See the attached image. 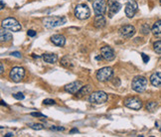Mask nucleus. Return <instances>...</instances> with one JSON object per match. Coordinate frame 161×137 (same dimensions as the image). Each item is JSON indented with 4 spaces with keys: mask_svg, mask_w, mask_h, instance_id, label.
<instances>
[{
    "mask_svg": "<svg viewBox=\"0 0 161 137\" xmlns=\"http://www.w3.org/2000/svg\"><path fill=\"white\" fill-rule=\"evenodd\" d=\"M66 18L59 17V16H50L43 19V24L46 28H55L61 25H64L66 23Z\"/></svg>",
    "mask_w": 161,
    "mask_h": 137,
    "instance_id": "1",
    "label": "nucleus"
},
{
    "mask_svg": "<svg viewBox=\"0 0 161 137\" xmlns=\"http://www.w3.org/2000/svg\"><path fill=\"white\" fill-rule=\"evenodd\" d=\"M1 26H2V28L9 30V31H11V32H19L22 30L21 24L19 23L15 18H11V17L2 20Z\"/></svg>",
    "mask_w": 161,
    "mask_h": 137,
    "instance_id": "2",
    "label": "nucleus"
},
{
    "mask_svg": "<svg viewBox=\"0 0 161 137\" xmlns=\"http://www.w3.org/2000/svg\"><path fill=\"white\" fill-rule=\"evenodd\" d=\"M147 79L143 76H137L132 79L131 87L136 92H143L147 87Z\"/></svg>",
    "mask_w": 161,
    "mask_h": 137,
    "instance_id": "3",
    "label": "nucleus"
},
{
    "mask_svg": "<svg viewBox=\"0 0 161 137\" xmlns=\"http://www.w3.org/2000/svg\"><path fill=\"white\" fill-rule=\"evenodd\" d=\"M108 94L103 90H97V92H92L89 97V101L94 105H103L108 101Z\"/></svg>",
    "mask_w": 161,
    "mask_h": 137,
    "instance_id": "4",
    "label": "nucleus"
},
{
    "mask_svg": "<svg viewBox=\"0 0 161 137\" xmlns=\"http://www.w3.org/2000/svg\"><path fill=\"white\" fill-rule=\"evenodd\" d=\"M75 16L80 20H86L91 16V10L87 4H79L75 8Z\"/></svg>",
    "mask_w": 161,
    "mask_h": 137,
    "instance_id": "5",
    "label": "nucleus"
},
{
    "mask_svg": "<svg viewBox=\"0 0 161 137\" xmlns=\"http://www.w3.org/2000/svg\"><path fill=\"white\" fill-rule=\"evenodd\" d=\"M113 78V70L110 67H105L97 71V79L100 81H108Z\"/></svg>",
    "mask_w": 161,
    "mask_h": 137,
    "instance_id": "6",
    "label": "nucleus"
},
{
    "mask_svg": "<svg viewBox=\"0 0 161 137\" xmlns=\"http://www.w3.org/2000/svg\"><path fill=\"white\" fill-rule=\"evenodd\" d=\"M9 76L13 81L19 83V81H22L24 76H25V70L21 67H14L10 71Z\"/></svg>",
    "mask_w": 161,
    "mask_h": 137,
    "instance_id": "7",
    "label": "nucleus"
},
{
    "mask_svg": "<svg viewBox=\"0 0 161 137\" xmlns=\"http://www.w3.org/2000/svg\"><path fill=\"white\" fill-rule=\"evenodd\" d=\"M124 105L126 107L130 108V109H134V110H139L141 107H142V102L139 100L138 97H127L126 100H124L123 101Z\"/></svg>",
    "mask_w": 161,
    "mask_h": 137,
    "instance_id": "8",
    "label": "nucleus"
},
{
    "mask_svg": "<svg viewBox=\"0 0 161 137\" xmlns=\"http://www.w3.org/2000/svg\"><path fill=\"white\" fill-rule=\"evenodd\" d=\"M137 10H138V5L136 3V1H134V0H128L126 4H125V8H124L125 15H126L128 18H132L134 17Z\"/></svg>",
    "mask_w": 161,
    "mask_h": 137,
    "instance_id": "9",
    "label": "nucleus"
},
{
    "mask_svg": "<svg viewBox=\"0 0 161 137\" xmlns=\"http://www.w3.org/2000/svg\"><path fill=\"white\" fill-rule=\"evenodd\" d=\"M92 8L95 15H103L106 12L105 0H95L92 3Z\"/></svg>",
    "mask_w": 161,
    "mask_h": 137,
    "instance_id": "10",
    "label": "nucleus"
},
{
    "mask_svg": "<svg viewBox=\"0 0 161 137\" xmlns=\"http://www.w3.org/2000/svg\"><path fill=\"white\" fill-rule=\"evenodd\" d=\"M82 87H83V83L80 81H76L67 84V86L65 87V90L71 94H77Z\"/></svg>",
    "mask_w": 161,
    "mask_h": 137,
    "instance_id": "11",
    "label": "nucleus"
},
{
    "mask_svg": "<svg viewBox=\"0 0 161 137\" xmlns=\"http://www.w3.org/2000/svg\"><path fill=\"white\" fill-rule=\"evenodd\" d=\"M121 9V4L117 0H108V16L113 18L119 10Z\"/></svg>",
    "mask_w": 161,
    "mask_h": 137,
    "instance_id": "12",
    "label": "nucleus"
},
{
    "mask_svg": "<svg viewBox=\"0 0 161 137\" xmlns=\"http://www.w3.org/2000/svg\"><path fill=\"white\" fill-rule=\"evenodd\" d=\"M100 54H102L103 58L108 62L113 61L114 58H116V54H114L113 49L108 47V46H105V47H103L100 49Z\"/></svg>",
    "mask_w": 161,
    "mask_h": 137,
    "instance_id": "13",
    "label": "nucleus"
},
{
    "mask_svg": "<svg viewBox=\"0 0 161 137\" xmlns=\"http://www.w3.org/2000/svg\"><path fill=\"white\" fill-rule=\"evenodd\" d=\"M119 34L123 38H131L135 34V28L132 25H124L119 29Z\"/></svg>",
    "mask_w": 161,
    "mask_h": 137,
    "instance_id": "14",
    "label": "nucleus"
},
{
    "mask_svg": "<svg viewBox=\"0 0 161 137\" xmlns=\"http://www.w3.org/2000/svg\"><path fill=\"white\" fill-rule=\"evenodd\" d=\"M51 41L57 47H63V46H65V44H66V38L63 36V35H59V34L53 35V36L51 37Z\"/></svg>",
    "mask_w": 161,
    "mask_h": 137,
    "instance_id": "15",
    "label": "nucleus"
},
{
    "mask_svg": "<svg viewBox=\"0 0 161 137\" xmlns=\"http://www.w3.org/2000/svg\"><path fill=\"white\" fill-rule=\"evenodd\" d=\"M150 83L153 87H161V72L153 73L150 76Z\"/></svg>",
    "mask_w": 161,
    "mask_h": 137,
    "instance_id": "16",
    "label": "nucleus"
},
{
    "mask_svg": "<svg viewBox=\"0 0 161 137\" xmlns=\"http://www.w3.org/2000/svg\"><path fill=\"white\" fill-rule=\"evenodd\" d=\"M41 58L45 63H48V64H55L58 61V56L56 54H43Z\"/></svg>",
    "mask_w": 161,
    "mask_h": 137,
    "instance_id": "17",
    "label": "nucleus"
},
{
    "mask_svg": "<svg viewBox=\"0 0 161 137\" xmlns=\"http://www.w3.org/2000/svg\"><path fill=\"white\" fill-rule=\"evenodd\" d=\"M106 24V20L105 18L103 17V15H97V17L95 18V21H94V25L95 28H103V27H105Z\"/></svg>",
    "mask_w": 161,
    "mask_h": 137,
    "instance_id": "18",
    "label": "nucleus"
},
{
    "mask_svg": "<svg viewBox=\"0 0 161 137\" xmlns=\"http://www.w3.org/2000/svg\"><path fill=\"white\" fill-rule=\"evenodd\" d=\"M151 32L155 37L161 38V20H158L153 24L151 28Z\"/></svg>",
    "mask_w": 161,
    "mask_h": 137,
    "instance_id": "19",
    "label": "nucleus"
},
{
    "mask_svg": "<svg viewBox=\"0 0 161 137\" xmlns=\"http://www.w3.org/2000/svg\"><path fill=\"white\" fill-rule=\"evenodd\" d=\"M0 39H1V42H8L12 39V34L9 32V30L2 28L0 32Z\"/></svg>",
    "mask_w": 161,
    "mask_h": 137,
    "instance_id": "20",
    "label": "nucleus"
},
{
    "mask_svg": "<svg viewBox=\"0 0 161 137\" xmlns=\"http://www.w3.org/2000/svg\"><path fill=\"white\" fill-rule=\"evenodd\" d=\"M89 94H92V87L90 86V84H87V86H84V87L83 86V87L80 89V92H79L76 95L80 98V97H83L84 95Z\"/></svg>",
    "mask_w": 161,
    "mask_h": 137,
    "instance_id": "21",
    "label": "nucleus"
},
{
    "mask_svg": "<svg viewBox=\"0 0 161 137\" xmlns=\"http://www.w3.org/2000/svg\"><path fill=\"white\" fill-rule=\"evenodd\" d=\"M61 64L64 66V67H66V68H73V63H72L71 59L68 56L64 57V58L62 59Z\"/></svg>",
    "mask_w": 161,
    "mask_h": 137,
    "instance_id": "22",
    "label": "nucleus"
},
{
    "mask_svg": "<svg viewBox=\"0 0 161 137\" xmlns=\"http://www.w3.org/2000/svg\"><path fill=\"white\" fill-rule=\"evenodd\" d=\"M157 106H158V105H157V102H155V101H150V102H148L146 105V109L148 111H151V112H153L155 109L157 108Z\"/></svg>",
    "mask_w": 161,
    "mask_h": 137,
    "instance_id": "23",
    "label": "nucleus"
},
{
    "mask_svg": "<svg viewBox=\"0 0 161 137\" xmlns=\"http://www.w3.org/2000/svg\"><path fill=\"white\" fill-rule=\"evenodd\" d=\"M153 50L156 54H161V40L153 43Z\"/></svg>",
    "mask_w": 161,
    "mask_h": 137,
    "instance_id": "24",
    "label": "nucleus"
},
{
    "mask_svg": "<svg viewBox=\"0 0 161 137\" xmlns=\"http://www.w3.org/2000/svg\"><path fill=\"white\" fill-rule=\"evenodd\" d=\"M150 32V28H149V25L148 24H143L141 26V33L144 35H148Z\"/></svg>",
    "mask_w": 161,
    "mask_h": 137,
    "instance_id": "25",
    "label": "nucleus"
},
{
    "mask_svg": "<svg viewBox=\"0 0 161 137\" xmlns=\"http://www.w3.org/2000/svg\"><path fill=\"white\" fill-rule=\"evenodd\" d=\"M30 127L34 130H41V129L44 128V126H43L42 124H40V123H34V124H31L30 125Z\"/></svg>",
    "mask_w": 161,
    "mask_h": 137,
    "instance_id": "26",
    "label": "nucleus"
},
{
    "mask_svg": "<svg viewBox=\"0 0 161 137\" xmlns=\"http://www.w3.org/2000/svg\"><path fill=\"white\" fill-rule=\"evenodd\" d=\"M13 97L15 98V100H24V94L22 92H17V94H13Z\"/></svg>",
    "mask_w": 161,
    "mask_h": 137,
    "instance_id": "27",
    "label": "nucleus"
},
{
    "mask_svg": "<svg viewBox=\"0 0 161 137\" xmlns=\"http://www.w3.org/2000/svg\"><path fill=\"white\" fill-rule=\"evenodd\" d=\"M43 103L46 105H56V101L54 100H49V98H47V100H44Z\"/></svg>",
    "mask_w": 161,
    "mask_h": 137,
    "instance_id": "28",
    "label": "nucleus"
},
{
    "mask_svg": "<svg viewBox=\"0 0 161 137\" xmlns=\"http://www.w3.org/2000/svg\"><path fill=\"white\" fill-rule=\"evenodd\" d=\"M141 57H142V60H143V63H144V64H147V63H148V61H149V57H148V56H146V55L144 54V53L141 54Z\"/></svg>",
    "mask_w": 161,
    "mask_h": 137,
    "instance_id": "29",
    "label": "nucleus"
},
{
    "mask_svg": "<svg viewBox=\"0 0 161 137\" xmlns=\"http://www.w3.org/2000/svg\"><path fill=\"white\" fill-rule=\"evenodd\" d=\"M32 116H35V117H46L43 113H40V112H32L31 113Z\"/></svg>",
    "mask_w": 161,
    "mask_h": 137,
    "instance_id": "30",
    "label": "nucleus"
},
{
    "mask_svg": "<svg viewBox=\"0 0 161 137\" xmlns=\"http://www.w3.org/2000/svg\"><path fill=\"white\" fill-rule=\"evenodd\" d=\"M27 34H28L29 37H35V36H36V32H35L34 30H29Z\"/></svg>",
    "mask_w": 161,
    "mask_h": 137,
    "instance_id": "31",
    "label": "nucleus"
},
{
    "mask_svg": "<svg viewBox=\"0 0 161 137\" xmlns=\"http://www.w3.org/2000/svg\"><path fill=\"white\" fill-rule=\"evenodd\" d=\"M51 130H59V131H63L65 130L64 127H56V126H52L51 127Z\"/></svg>",
    "mask_w": 161,
    "mask_h": 137,
    "instance_id": "32",
    "label": "nucleus"
},
{
    "mask_svg": "<svg viewBox=\"0 0 161 137\" xmlns=\"http://www.w3.org/2000/svg\"><path fill=\"white\" fill-rule=\"evenodd\" d=\"M113 84H114V86H116V87L121 86V81H119V79H114V81H113Z\"/></svg>",
    "mask_w": 161,
    "mask_h": 137,
    "instance_id": "33",
    "label": "nucleus"
},
{
    "mask_svg": "<svg viewBox=\"0 0 161 137\" xmlns=\"http://www.w3.org/2000/svg\"><path fill=\"white\" fill-rule=\"evenodd\" d=\"M11 55L14 57H17V58H21V54L19 53V52H12Z\"/></svg>",
    "mask_w": 161,
    "mask_h": 137,
    "instance_id": "34",
    "label": "nucleus"
},
{
    "mask_svg": "<svg viewBox=\"0 0 161 137\" xmlns=\"http://www.w3.org/2000/svg\"><path fill=\"white\" fill-rule=\"evenodd\" d=\"M3 72H4V67H3V64H0V73L1 74H3Z\"/></svg>",
    "mask_w": 161,
    "mask_h": 137,
    "instance_id": "35",
    "label": "nucleus"
},
{
    "mask_svg": "<svg viewBox=\"0 0 161 137\" xmlns=\"http://www.w3.org/2000/svg\"><path fill=\"white\" fill-rule=\"evenodd\" d=\"M78 131H79V130L77 129V128H74V129H72V130H71V131H70V133H71V134H72V133H75V132H78Z\"/></svg>",
    "mask_w": 161,
    "mask_h": 137,
    "instance_id": "36",
    "label": "nucleus"
},
{
    "mask_svg": "<svg viewBox=\"0 0 161 137\" xmlns=\"http://www.w3.org/2000/svg\"><path fill=\"white\" fill-rule=\"evenodd\" d=\"M5 136H14V134H13V133H7V134H5Z\"/></svg>",
    "mask_w": 161,
    "mask_h": 137,
    "instance_id": "37",
    "label": "nucleus"
},
{
    "mask_svg": "<svg viewBox=\"0 0 161 137\" xmlns=\"http://www.w3.org/2000/svg\"><path fill=\"white\" fill-rule=\"evenodd\" d=\"M4 8V2H3V0H1V9H3Z\"/></svg>",
    "mask_w": 161,
    "mask_h": 137,
    "instance_id": "38",
    "label": "nucleus"
},
{
    "mask_svg": "<svg viewBox=\"0 0 161 137\" xmlns=\"http://www.w3.org/2000/svg\"><path fill=\"white\" fill-rule=\"evenodd\" d=\"M1 105H5V106H7L6 103L4 102V100H1Z\"/></svg>",
    "mask_w": 161,
    "mask_h": 137,
    "instance_id": "39",
    "label": "nucleus"
},
{
    "mask_svg": "<svg viewBox=\"0 0 161 137\" xmlns=\"http://www.w3.org/2000/svg\"><path fill=\"white\" fill-rule=\"evenodd\" d=\"M95 59H97V60H102V57H97V58H95Z\"/></svg>",
    "mask_w": 161,
    "mask_h": 137,
    "instance_id": "40",
    "label": "nucleus"
},
{
    "mask_svg": "<svg viewBox=\"0 0 161 137\" xmlns=\"http://www.w3.org/2000/svg\"><path fill=\"white\" fill-rule=\"evenodd\" d=\"M88 1H92V0H88Z\"/></svg>",
    "mask_w": 161,
    "mask_h": 137,
    "instance_id": "41",
    "label": "nucleus"
}]
</instances>
